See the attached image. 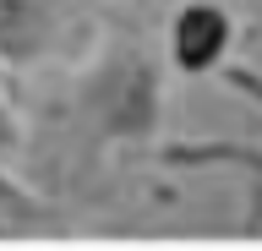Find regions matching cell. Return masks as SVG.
Segmentation results:
<instances>
[{"instance_id":"cell-2","label":"cell","mask_w":262,"mask_h":251,"mask_svg":"<svg viewBox=\"0 0 262 251\" xmlns=\"http://www.w3.org/2000/svg\"><path fill=\"white\" fill-rule=\"evenodd\" d=\"M235 50V17L219 0H186L164 28V60L175 77H213Z\"/></svg>"},{"instance_id":"cell-6","label":"cell","mask_w":262,"mask_h":251,"mask_svg":"<svg viewBox=\"0 0 262 251\" xmlns=\"http://www.w3.org/2000/svg\"><path fill=\"white\" fill-rule=\"evenodd\" d=\"M28 142V126H22V109L11 99V71L0 66V158H16Z\"/></svg>"},{"instance_id":"cell-4","label":"cell","mask_w":262,"mask_h":251,"mask_svg":"<svg viewBox=\"0 0 262 251\" xmlns=\"http://www.w3.org/2000/svg\"><path fill=\"white\" fill-rule=\"evenodd\" d=\"M60 38H66L60 0H0V66L6 71H33L60 50Z\"/></svg>"},{"instance_id":"cell-8","label":"cell","mask_w":262,"mask_h":251,"mask_svg":"<svg viewBox=\"0 0 262 251\" xmlns=\"http://www.w3.org/2000/svg\"><path fill=\"white\" fill-rule=\"evenodd\" d=\"M0 240H11V235H6V224H0Z\"/></svg>"},{"instance_id":"cell-5","label":"cell","mask_w":262,"mask_h":251,"mask_svg":"<svg viewBox=\"0 0 262 251\" xmlns=\"http://www.w3.org/2000/svg\"><path fill=\"white\" fill-rule=\"evenodd\" d=\"M0 224H6L11 240H44V235H66L71 230V218H66L38 186L22 180L11 169V158H0Z\"/></svg>"},{"instance_id":"cell-7","label":"cell","mask_w":262,"mask_h":251,"mask_svg":"<svg viewBox=\"0 0 262 251\" xmlns=\"http://www.w3.org/2000/svg\"><path fill=\"white\" fill-rule=\"evenodd\" d=\"M219 77H224L241 99H251V104L262 109V71H257V66H246V60H224V66H219Z\"/></svg>"},{"instance_id":"cell-3","label":"cell","mask_w":262,"mask_h":251,"mask_svg":"<svg viewBox=\"0 0 262 251\" xmlns=\"http://www.w3.org/2000/svg\"><path fill=\"white\" fill-rule=\"evenodd\" d=\"M164 169L180 175H208V169H229L246 186V235H262V148L257 142H235V136H180L159 148Z\"/></svg>"},{"instance_id":"cell-1","label":"cell","mask_w":262,"mask_h":251,"mask_svg":"<svg viewBox=\"0 0 262 251\" xmlns=\"http://www.w3.org/2000/svg\"><path fill=\"white\" fill-rule=\"evenodd\" d=\"M164 60L142 38H110L77 77V115L98 148H153L164 120Z\"/></svg>"}]
</instances>
